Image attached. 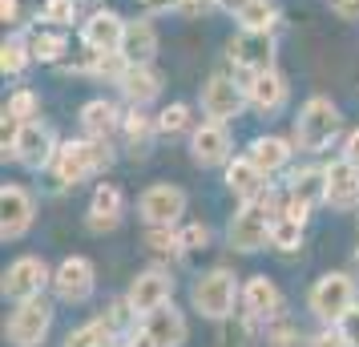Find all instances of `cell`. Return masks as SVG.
Instances as JSON below:
<instances>
[{
	"label": "cell",
	"instance_id": "cell-1",
	"mask_svg": "<svg viewBox=\"0 0 359 347\" xmlns=\"http://www.w3.org/2000/svg\"><path fill=\"white\" fill-rule=\"evenodd\" d=\"M283 215V182H271V190L255 202H238V210L226 222V247L234 254H259L271 250L275 218Z\"/></svg>",
	"mask_w": 359,
	"mask_h": 347
},
{
	"label": "cell",
	"instance_id": "cell-2",
	"mask_svg": "<svg viewBox=\"0 0 359 347\" xmlns=\"http://www.w3.org/2000/svg\"><path fill=\"white\" fill-rule=\"evenodd\" d=\"M114 162H117L114 142H105V137H85L81 133V137H65V142H61L49 174L61 190H77V186L101 178L105 170H114Z\"/></svg>",
	"mask_w": 359,
	"mask_h": 347
},
{
	"label": "cell",
	"instance_id": "cell-3",
	"mask_svg": "<svg viewBox=\"0 0 359 347\" xmlns=\"http://www.w3.org/2000/svg\"><path fill=\"white\" fill-rule=\"evenodd\" d=\"M347 125H343V109L339 101H331L327 93H311L303 105H299V114L291 117V142L299 154H307V158H319L327 154L331 146H339Z\"/></svg>",
	"mask_w": 359,
	"mask_h": 347
},
{
	"label": "cell",
	"instance_id": "cell-4",
	"mask_svg": "<svg viewBox=\"0 0 359 347\" xmlns=\"http://www.w3.org/2000/svg\"><path fill=\"white\" fill-rule=\"evenodd\" d=\"M238 303H243V279L230 266H210L190 283V311L206 323H222L238 315Z\"/></svg>",
	"mask_w": 359,
	"mask_h": 347
},
{
	"label": "cell",
	"instance_id": "cell-5",
	"mask_svg": "<svg viewBox=\"0 0 359 347\" xmlns=\"http://www.w3.org/2000/svg\"><path fill=\"white\" fill-rule=\"evenodd\" d=\"M359 303V279L355 271H323L307 287V311L319 327H339L343 315Z\"/></svg>",
	"mask_w": 359,
	"mask_h": 347
},
{
	"label": "cell",
	"instance_id": "cell-6",
	"mask_svg": "<svg viewBox=\"0 0 359 347\" xmlns=\"http://www.w3.org/2000/svg\"><path fill=\"white\" fill-rule=\"evenodd\" d=\"M53 319H57V299L36 295L25 303H13V311L4 319V339H8V347H45Z\"/></svg>",
	"mask_w": 359,
	"mask_h": 347
},
{
	"label": "cell",
	"instance_id": "cell-7",
	"mask_svg": "<svg viewBox=\"0 0 359 347\" xmlns=\"http://www.w3.org/2000/svg\"><path fill=\"white\" fill-rule=\"evenodd\" d=\"M198 109H202V117L222 121V125L238 121V117L250 109L238 73H230V69H214L210 77L202 81V89H198Z\"/></svg>",
	"mask_w": 359,
	"mask_h": 347
},
{
	"label": "cell",
	"instance_id": "cell-8",
	"mask_svg": "<svg viewBox=\"0 0 359 347\" xmlns=\"http://www.w3.org/2000/svg\"><path fill=\"white\" fill-rule=\"evenodd\" d=\"M61 149V137L53 133L49 121H25L13 137V149H8V162H17L25 174H49L53 170V158Z\"/></svg>",
	"mask_w": 359,
	"mask_h": 347
},
{
	"label": "cell",
	"instance_id": "cell-9",
	"mask_svg": "<svg viewBox=\"0 0 359 347\" xmlns=\"http://www.w3.org/2000/svg\"><path fill=\"white\" fill-rule=\"evenodd\" d=\"M226 65L230 73L255 77L262 69L278 65V36L275 33H255V29H234V36L226 41Z\"/></svg>",
	"mask_w": 359,
	"mask_h": 347
},
{
	"label": "cell",
	"instance_id": "cell-10",
	"mask_svg": "<svg viewBox=\"0 0 359 347\" xmlns=\"http://www.w3.org/2000/svg\"><path fill=\"white\" fill-rule=\"evenodd\" d=\"M97 295V266L89 254H65L53 266V299L61 307H85Z\"/></svg>",
	"mask_w": 359,
	"mask_h": 347
},
{
	"label": "cell",
	"instance_id": "cell-11",
	"mask_svg": "<svg viewBox=\"0 0 359 347\" xmlns=\"http://www.w3.org/2000/svg\"><path fill=\"white\" fill-rule=\"evenodd\" d=\"M45 291H53V266L41 254H17L13 263L4 266V275H0L4 303H25V299H36Z\"/></svg>",
	"mask_w": 359,
	"mask_h": 347
},
{
	"label": "cell",
	"instance_id": "cell-12",
	"mask_svg": "<svg viewBox=\"0 0 359 347\" xmlns=\"http://www.w3.org/2000/svg\"><path fill=\"white\" fill-rule=\"evenodd\" d=\"M190 210V194L174 182H149L137 194V218L142 226H182Z\"/></svg>",
	"mask_w": 359,
	"mask_h": 347
},
{
	"label": "cell",
	"instance_id": "cell-13",
	"mask_svg": "<svg viewBox=\"0 0 359 347\" xmlns=\"http://www.w3.org/2000/svg\"><path fill=\"white\" fill-rule=\"evenodd\" d=\"M36 226V198L29 186L4 182L0 186V243H20Z\"/></svg>",
	"mask_w": 359,
	"mask_h": 347
},
{
	"label": "cell",
	"instance_id": "cell-14",
	"mask_svg": "<svg viewBox=\"0 0 359 347\" xmlns=\"http://www.w3.org/2000/svg\"><path fill=\"white\" fill-rule=\"evenodd\" d=\"M186 146H190V162L198 170H226V162L234 158V137H230V125L222 121H210V117H202L194 125V133L186 137Z\"/></svg>",
	"mask_w": 359,
	"mask_h": 347
},
{
	"label": "cell",
	"instance_id": "cell-15",
	"mask_svg": "<svg viewBox=\"0 0 359 347\" xmlns=\"http://www.w3.org/2000/svg\"><path fill=\"white\" fill-rule=\"evenodd\" d=\"M174 287H178V279H174V271L162 263L146 266V271H137L130 279V287H126V303H130L133 311H137V319L149 311H158L162 303H170L174 299Z\"/></svg>",
	"mask_w": 359,
	"mask_h": 347
},
{
	"label": "cell",
	"instance_id": "cell-16",
	"mask_svg": "<svg viewBox=\"0 0 359 347\" xmlns=\"http://www.w3.org/2000/svg\"><path fill=\"white\" fill-rule=\"evenodd\" d=\"M243 89H246V105L259 117H278L291 105V81H287V73L278 65L262 69L255 77H243Z\"/></svg>",
	"mask_w": 359,
	"mask_h": 347
},
{
	"label": "cell",
	"instance_id": "cell-17",
	"mask_svg": "<svg viewBox=\"0 0 359 347\" xmlns=\"http://www.w3.org/2000/svg\"><path fill=\"white\" fill-rule=\"evenodd\" d=\"M126 25L130 20L121 17L117 8H105V4H93L85 13L81 29H77V41L93 53H121V41H126Z\"/></svg>",
	"mask_w": 359,
	"mask_h": 347
},
{
	"label": "cell",
	"instance_id": "cell-18",
	"mask_svg": "<svg viewBox=\"0 0 359 347\" xmlns=\"http://www.w3.org/2000/svg\"><path fill=\"white\" fill-rule=\"evenodd\" d=\"M238 311H243L246 319H255L259 327H266L271 319H278V315L287 311V295L278 291V283L271 279V275H246Z\"/></svg>",
	"mask_w": 359,
	"mask_h": 347
},
{
	"label": "cell",
	"instance_id": "cell-19",
	"mask_svg": "<svg viewBox=\"0 0 359 347\" xmlns=\"http://www.w3.org/2000/svg\"><path fill=\"white\" fill-rule=\"evenodd\" d=\"M126 222V190L117 182H97L85 206V231L89 234H114Z\"/></svg>",
	"mask_w": 359,
	"mask_h": 347
},
{
	"label": "cell",
	"instance_id": "cell-20",
	"mask_svg": "<svg viewBox=\"0 0 359 347\" xmlns=\"http://www.w3.org/2000/svg\"><path fill=\"white\" fill-rule=\"evenodd\" d=\"M294 154H299L294 142L283 137V133H259V137L246 142V158L259 165L271 182H275V178H287V170L294 165Z\"/></svg>",
	"mask_w": 359,
	"mask_h": 347
},
{
	"label": "cell",
	"instance_id": "cell-21",
	"mask_svg": "<svg viewBox=\"0 0 359 347\" xmlns=\"http://www.w3.org/2000/svg\"><path fill=\"white\" fill-rule=\"evenodd\" d=\"M162 93H165V77L158 65H130L117 81V97L130 109H149L154 101H162Z\"/></svg>",
	"mask_w": 359,
	"mask_h": 347
},
{
	"label": "cell",
	"instance_id": "cell-22",
	"mask_svg": "<svg viewBox=\"0 0 359 347\" xmlns=\"http://www.w3.org/2000/svg\"><path fill=\"white\" fill-rule=\"evenodd\" d=\"M327 165V206L339 215H359V165L347 158H331Z\"/></svg>",
	"mask_w": 359,
	"mask_h": 347
},
{
	"label": "cell",
	"instance_id": "cell-23",
	"mask_svg": "<svg viewBox=\"0 0 359 347\" xmlns=\"http://www.w3.org/2000/svg\"><path fill=\"white\" fill-rule=\"evenodd\" d=\"M142 331H146L158 347H186V339H190V319H186V311L170 299L158 311L142 315Z\"/></svg>",
	"mask_w": 359,
	"mask_h": 347
},
{
	"label": "cell",
	"instance_id": "cell-24",
	"mask_svg": "<svg viewBox=\"0 0 359 347\" xmlns=\"http://www.w3.org/2000/svg\"><path fill=\"white\" fill-rule=\"evenodd\" d=\"M222 186H226V194L234 202H255L271 190V178H266L246 154H234L226 162V170H222Z\"/></svg>",
	"mask_w": 359,
	"mask_h": 347
},
{
	"label": "cell",
	"instance_id": "cell-25",
	"mask_svg": "<svg viewBox=\"0 0 359 347\" xmlns=\"http://www.w3.org/2000/svg\"><path fill=\"white\" fill-rule=\"evenodd\" d=\"M121 121H126V109H121L114 97H89L81 109H77V125H81L85 137H105V142H117Z\"/></svg>",
	"mask_w": 359,
	"mask_h": 347
},
{
	"label": "cell",
	"instance_id": "cell-26",
	"mask_svg": "<svg viewBox=\"0 0 359 347\" xmlns=\"http://www.w3.org/2000/svg\"><path fill=\"white\" fill-rule=\"evenodd\" d=\"M283 190L287 198H299L307 206H327V165L319 162H303V165H291L287 178H283Z\"/></svg>",
	"mask_w": 359,
	"mask_h": 347
},
{
	"label": "cell",
	"instance_id": "cell-27",
	"mask_svg": "<svg viewBox=\"0 0 359 347\" xmlns=\"http://www.w3.org/2000/svg\"><path fill=\"white\" fill-rule=\"evenodd\" d=\"M121 53H126L130 65H154V61H158V53H162V33H158L154 17L142 13V17H133L130 25H126Z\"/></svg>",
	"mask_w": 359,
	"mask_h": 347
},
{
	"label": "cell",
	"instance_id": "cell-28",
	"mask_svg": "<svg viewBox=\"0 0 359 347\" xmlns=\"http://www.w3.org/2000/svg\"><path fill=\"white\" fill-rule=\"evenodd\" d=\"M121 146H126V154L130 158H149V149H154V142H162V133H158V114H149V109H130L126 105V121H121Z\"/></svg>",
	"mask_w": 359,
	"mask_h": 347
},
{
	"label": "cell",
	"instance_id": "cell-29",
	"mask_svg": "<svg viewBox=\"0 0 359 347\" xmlns=\"http://www.w3.org/2000/svg\"><path fill=\"white\" fill-rule=\"evenodd\" d=\"M29 49H33L36 65H65L69 61V29H53V25H41V29H29Z\"/></svg>",
	"mask_w": 359,
	"mask_h": 347
},
{
	"label": "cell",
	"instance_id": "cell-30",
	"mask_svg": "<svg viewBox=\"0 0 359 347\" xmlns=\"http://www.w3.org/2000/svg\"><path fill=\"white\" fill-rule=\"evenodd\" d=\"M142 247H146V254L154 259V263H162V266L186 259L178 226H146V234H142Z\"/></svg>",
	"mask_w": 359,
	"mask_h": 347
},
{
	"label": "cell",
	"instance_id": "cell-31",
	"mask_svg": "<svg viewBox=\"0 0 359 347\" xmlns=\"http://www.w3.org/2000/svg\"><path fill=\"white\" fill-rule=\"evenodd\" d=\"M33 65L36 61H33V49H29V36L20 33V29L4 36V45H0V73H4L8 81H20Z\"/></svg>",
	"mask_w": 359,
	"mask_h": 347
},
{
	"label": "cell",
	"instance_id": "cell-32",
	"mask_svg": "<svg viewBox=\"0 0 359 347\" xmlns=\"http://www.w3.org/2000/svg\"><path fill=\"white\" fill-rule=\"evenodd\" d=\"M198 125L194 117V105H186V101H170L158 109V133H162V142H178V137H190Z\"/></svg>",
	"mask_w": 359,
	"mask_h": 347
},
{
	"label": "cell",
	"instance_id": "cell-33",
	"mask_svg": "<svg viewBox=\"0 0 359 347\" xmlns=\"http://www.w3.org/2000/svg\"><path fill=\"white\" fill-rule=\"evenodd\" d=\"M61 347H121V335H117L101 315H93L89 323H81V327L69 331Z\"/></svg>",
	"mask_w": 359,
	"mask_h": 347
},
{
	"label": "cell",
	"instance_id": "cell-34",
	"mask_svg": "<svg viewBox=\"0 0 359 347\" xmlns=\"http://www.w3.org/2000/svg\"><path fill=\"white\" fill-rule=\"evenodd\" d=\"M303 247H307V226L287 215H278L275 231H271V250L283 254V259H294V254H303Z\"/></svg>",
	"mask_w": 359,
	"mask_h": 347
},
{
	"label": "cell",
	"instance_id": "cell-35",
	"mask_svg": "<svg viewBox=\"0 0 359 347\" xmlns=\"http://www.w3.org/2000/svg\"><path fill=\"white\" fill-rule=\"evenodd\" d=\"M81 4L85 0H41L36 17H41V25H53V29H81Z\"/></svg>",
	"mask_w": 359,
	"mask_h": 347
},
{
	"label": "cell",
	"instance_id": "cell-36",
	"mask_svg": "<svg viewBox=\"0 0 359 347\" xmlns=\"http://www.w3.org/2000/svg\"><path fill=\"white\" fill-rule=\"evenodd\" d=\"M278 20H283V8L275 0H255V4H246L243 13L234 17V25L238 29H255V33H275Z\"/></svg>",
	"mask_w": 359,
	"mask_h": 347
},
{
	"label": "cell",
	"instance_id": "cell-37",
	"mask_svg": "<svg viewBox=\"0 0 359 347\" xmlns=\"http://www.w3.org/2000/svg\"><path fill=\"white\" fill-rule=\"evenodd\" d=\"M262 335H266V347H307V339H311L291 311H283L278 319H271L262 327Z\"/></svg>",
	"mask_w": 359,
	"mask_h": 347
},
{
	"label": "cell",
	"instance_id": "cell-38",
	"mask_svg": "<svg viewBox=\"0 0 359 347\" xmlns=\"http://www.w3.org/2000/svg\"><path fill=\"white\" fill-rule=\"evenodd\" d=\"M218 327V347H250L255 343V335H259V323L255 319H246L243 311L230 315V319H222V323H214Z\"/></svg>",
	"mask_w": 359,
	"mask_h": 347
},
{
	"label": "cell",
	"instance_id": "cell-39",
	"mask_svg": "<svg viewBox=\"0 0 359 347\" xmlns=\"http://www.w3.org/2000/svg\"><path fill=\"white\" fill-rule=\"evenodd\" d=\"M4 114L13 117V121H36L41 117V93L36 89H29V85H17L13 93H8V101H4Z\"/></svg>",
	"mask_w": 359,
	"mask_h": 347
},
{
	"label": "cell",
	"instance_id": "cell-40",
	"mask_svg": "<svg viewBox=\"0 0 359 347\" xmlns=\"http://www.w3.org/2000/svg\"><path fill=\"white\" fill-rule=\"evenodd\" d=\"M178 234H182V250H186V259L198 254V250H210V243H214V231L206 226V222H182Z\"/></svg>",
	"mask_w": 359,
	"mask_h": 347
},
{
	"label": "cell",
	"instance_id": "cell-41",
	"mask_svg": "<svg viewBox=\"0 0 359 347\" xmlns=\"http://www.w3.org/2000/svg\"><path fill=\"white\" fill-rule=\"evenodd\" d=\"M214 8H218V0H178L182 20H202V17H210Z\"/></svg>",
	"mask_w": 359,
	"mask_h": 347
},
{
	"label": "cell",
	"instance_id": "cell-42",
	"mask_svg": "<svg viewBox=\"0 0 359 347\" xmlns=\"http://www.w3.org/2000/svg\"><path fill=\"white\" fill-rule=\"evenodd\" d=\"M307 347H351V343H347V335L339 327H319V331H311Z\"/></svg>",
	"mask_w": 359,
	"mask_h": 347
},
{
	"label": "cell",
	"instance_id": "cell-43",
	"mask_svg": "<svg viewBox=\"0 0 359 347\" xmlns=\"http://www.w3.org/2000/svg\"><path fill=\"white\" fill-rule=\"evenodd\" d=\"M327 8H331V17L343 20V25H355L359 20V0H327Z\"/></svg>",
	"mask_w": 359,
	"mask_h": 347
},
{
	"label": "cell",
	"instance_id": "cell-44",
	"mask_svg": "<svg viewBox=\"0 0 359 347\" xmlns=\"http://www.w3.org/2000/svg\"><path fill=\"white\" fill-rule=\"evenodd\" d=\"M0 20L8 29H25V4L20 0H0Z\"/></svg>",
	"mask_w": 359,
	"mask_h": 347
},
{
	"label": "cell",
	"instance_id": "cell-45",
	"mask_svg": "<svg viewBox=\"0 0 359 347\" xmlns=\"http://www.w3.org/2000/svg\"><path fill=\"white\" fill-rule=\"evenodd\" d=\"M146 17H165V13H178V0H133Z\"/></svg>",
	"mask_w": 359,
	"mask_h": 347
},
{
	"label": "cell",
	"instance_id": "cell-46",
	"mask_svg": "<svg viewBox=\"0 0 359 347\" xmlns=\"http://www.w3.org/2000/svg\"><path fill=\"white\" fill-rule=\"evenodd\" d=\"M339 158H347V162H355V165H359V125H351V130L343 133V142H339Z\"/></svg>",
	"mask_w": 359,
	"mask_h": 347
},
{
	"label": "cell",
	"instance_id": "cell-47",
	"mask_svg": "<svg viewBox=\"0 0 359 347\" xmlns=\"http://www.w3.org/2000/svg\"><path fill=\"white\" fill-rule=\"evenodd\" d=\"M339 331L347 335V343H351V347H359V303H355V307H351L347 315H343Z\"/></svg>",
	"mask_w": 359,
	"mask_h": 347
},
{
	"label": "cell",
	"instance_id": "cell-48",
	"mask_svg": "<svg viewBox=\"0 0 359 347\" xmlns=\"http://www.w3.org/2000/svg\"><path fill=\"white\" fill-rule=\"evenodd\" d=\"M121 347H158V343H154L146 331H142V323H137V331H130V335L121 339Z\"/></svg>",
	"mask_w": 359,
	"mask_h": 347
},
{
	"label": "cell",
	"instance_id": "cell-49",
	"mask_svg": "<svg viewBox=\"0 0 359 347\" xmlns=\"http://www.w3.org/2000/svg\"><path fill=\"white\" fill-rule=\"evenodd\" d=\"M246 4H255V0H218V8H222V13H230V17H238Z\"/></svg>",
	"mask_w": 359,
	"mask_h": 347
},
{
	"label": "cell",
	"instance_id": "cell-50",
	"mask_svg": "<svg viewBox=\"0 0 359 347\" xmlns=\"http://www.w3.org/2000/svg\"><path fill=\"white\" fill-rule=\"evenodd\" d=\"M351 271H355V279H359V247H355V254H351Z\"/></svg>",
	"mask_w": 359,
	"mask_h": 347
},
{
	"label": "cell",
	"instance_id": "cell-51",
	"mask_svg": "<svg viewBox=\"0 0 359 347\" xmlns=\"http://www.w3.org/2000/svg\"><path fill=\"white\" fill-rule=\"evenodd\" d=\"M85 4H101V0H85Z\"/></svg>",
	"mask_w": 359,
	"mask_h": 347
}]
</instances>
